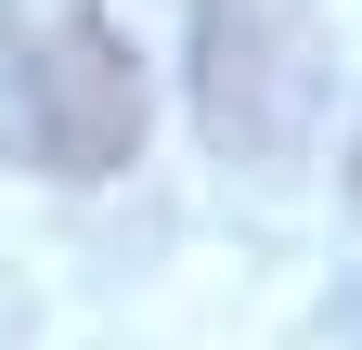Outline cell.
<instances>
[{"mask_svg": "<svg viewBox=\"0 0 362 350\" xmlns=\"http://www.w3.org/2000/svg\"><path fill=\"white\" fill-rule=\"evenodd\" d=\"M0 130L52 182H117L143 156V52L104 0H0Z\"/></svg>", "mask_w": 362, "mask_h": 350, "instance_id": "1", "label": "cell"}, {"mask_svg": "<svg viewBox=\"0 0 362 350\" xmlns=\"http://www.w3.org/2000/svg\"><path fill=\"white\" fill-rule=\"evenodd\" d=\"M194 104H207L220 156H298L324 117L310 0H194Z\"/></svg>", "mask_w": 362, "mask_h": 350, "instance_id": "2", "label": "cell"}, {"mask_svg": "<svg viewBox=\"0 0 362 350\" xmlns=\"http://www.w3.org/2000/svg\"><path fill=\"white\" fill-rule=\"evenodd\" d=\"M349 195H362V130H349Z\"/></svg>", "mask_w": 362, "mask_h": 350, "instance_id": "3", "label": "cell"}]
</instances>
